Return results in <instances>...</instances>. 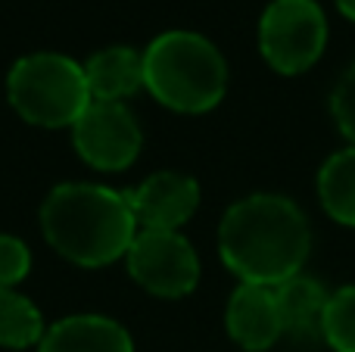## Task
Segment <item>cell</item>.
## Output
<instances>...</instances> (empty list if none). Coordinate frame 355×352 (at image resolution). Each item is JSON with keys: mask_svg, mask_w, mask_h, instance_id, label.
Masks as SVG:
<instances>
[{"mask_svg": "<svg viewBox=\"0 0 355 352\" xmlns=\"http://www.w3.org/2000/svg\"><path fill=\"white\" fill-rule=\"evenodd\" d=\"M227 337L246 352H268L284 337L275 287L237 284L225 309Z\"/></svg>", "mask_w": 355, "mask_h": 352, "instance_id": "cell-9", "label": "cell"}, {"mask_svg": "<svg viewBox=\"0 0 355 352\" xmlns=\"http://www.w3.org/2000/svg\"><path fill=\"white\" fill-rule=\"evenodd\" d=\"M324 343L334 352H355V284L331 293L324 312Z\"/></svg>", "mask_w": 355, "mask_h": 352, "instance_id": "cell-15", "label": "cell"}, {"mask_svg": "<svg viewBox=\"0 0 355 352\" xmlns=\"http://www.w3.org/2000/svg\"><path fill=\"white\" fill-rule=\"evenodd\" d=\"M144 87L166 109L200 116L225 100L227 62L209 37L175 28L144 50Z\"/></svg>", "mask_w": 355, "mask_h": 352, "instance_id": "cell-3", "label": "cell"}, {"mask_svg": "<svg viewBox=\"0 0 355 352\" xmlns=\"http://www.w3.org/2000/svg\"><path fill=\"white\" fill-rule=\"evenodd\" d=\"M337 10L343 12L349 22H355V0H337Z\"/></svg>", "mask_w": 355, "mask_h": 352, "instance_id": "cell-18", "label": "cell"}, {"mask_svg": "<svg viewBox=\"0 0 355 352\" xmlns=\"http://www.w3.org/2000/svg\"><path fill=\"white\" fill-rule=\"evenodd\" d=\"M31 272V253L19 237L0 234V287H16Z\"/></svg>", "mask_w": 355, "mask_h": 352, "instance_id": "cell-17", "label": "cell"}, {"mask_svg": "<svg viewBox=\"0 0 355 352\" xmlns=\"http://www.w3.org/2000/svg\"><path fill=\"white\" fill-rule=\"evenodd\" d=\"M10 106L35 128H72L91 103L85 66L62 53H28L6 75Z\"/></svg>", "mask_w": 355, "mask_h": 352, "instance_id": "cell-4", "label": "cell"}, {"mask_svg": "<svg viewBox=\"0 0 355 352\" xmlns=\"http://www.w3.org/2000/svg\"><path fill=\"white\" fill-rule=\"evenodd\" d=\"M327 47V16L318 0H271L259 19V53L277 75H302Z\"/></svg>", "mask_w": 355, "mask_h": 352, "instance_id": "cell-5", "label": "cell"}, {"mask_svg": "<svg viewBox=\"0 0 355 352\" xmlns=\"http://www.w3.org/2000/svg\"><path fill=\"white\" fill-rule=\"evenodd\" d=\"M37 352H135V343L106 315H69L44 331Z\"/></svg>", "mask_w": 355, "mask_h": 352, "instance_id": "cell-11", "label": "cell"}, {"mask_svg": "<svg viewBox=\"0 0 355 352\" xmlns=\"http://www.w3.org/2000/svg\"><path fill=\"white\" fill-rule=\"evenodd\" d=\"M91 100L125 103L144 87V53L135 47H106L85 62Z\"/></svg>", "mask_w": 355, "mask_h": 352, "instance_id": "cell-12", "label": "cell"}, {"mask_svg": "<svg viewBox=\"0 0 355 352\" xmlns=\"http://www.w3.org/2000/svg\"><path fill=\"white\" fill-rule=\"evenodd\" d=\"M44 240L81 268H103L128 253L137 222L128 193L103 184H56L41 203Z\"/></svg>", "mask_w": 355, "mask_h": 352, "instance_id": "cell-2", "label": "cell"}, {"mask_svg": "<svg viewBox=\"0 0 355 352\" xmlns=\"http://www.w3.org/2000/svg\"><path fill=\"white\" fill-rule=\"evenodd\" d=\"M125 265L144 290L159 299H181L200 284V256L181 231H137Z\"/></svg>", "mask_w": 355, "mask_h": 352, "instance_id": "cell-6", "label": "cell"}, {"mask_svg": "<svg viewBox=\"0 0 355 352\" xmlns=\"http://www.w3.org/2000/svg\"><path fill=\"white\" fill-rule=\"evenodd\" d=\"M44 318L28 297L0 287V346L3 349H28L37 346L44 337Z\"/></svg>", "mask_w": 355, "mask_h": 352, "instance_id": "cell-14", "label": "cell"}, {"mask_svg": "<svg viewBox=\"0 0 355 352\" xmlns=\"http://www.w3.org/2000/svg\"><path fill=\"white\" fill-rule=\"evenodd\" d=\"M331 116L337 122L340 134L355 147V62L340 75V81L331 91Z\"/></svg>", "mask_w": 355, "mask_h": 352, "instance_id": "cell-16", "label": "cell"}, {"mask_svg": "<svg viewBox=\"0 0 355 352\" xmlns=\"http://www.w3.org/2000/svg\"><path fill=\"white\" fill-rule=\"evenodd\" d=\"M312 253V228L284 193H252L227 206L218 225V256L240 284L277 287L302 274Z\"/></svg>", "mask_w": 355, "mask_h": 352, "instance_id": "cell-1", "label": "cell"}, {"mask_svg": "<svg viewBox=\"0 0 355 352\" xmlns=\"http://www.w3.org/2000/svg\"><path fill=\"white\" fill-rule=\"evenodd\" d=\"M277 312H281V328L284 337L293 343H324V312L331 303V293L324 284L309 274H296V278L284 281L275 287Z\"/></svg>", "mask_w": 355, "mask_h": 352, "instance_id": "cell-10", "label": "cell"}, {"mask_svg": "<svg viewBox=\"0 0 355 352\" xmlns=\"http://www.w3.org/2000/svg\"><path fill=\"white\" fill-rule=\"evenodd\" d=\"M141 125L125 103L91 100L72 125V147L97 172H122L141 153Z\"/></svg>", "mask_w": 355, "mask_h": 352, "instance_id": "cell-7", "label": "cell"}, {"mask_svg": "<svg viewBox=\"0 0 355 352\" xmlns=\"http://www.w3.org/2000/svg\"><path fill=\"white\" fill-rule=\"evenodd\" d=\"M321 209L343 228H355V147H343L318 168Z\"/></svg>", "mask_w": 355, "mask_h": 352, "instance_id": "cell-13", "label": "cell"}, {"mask_svg": "<svg viewBox=\"0 0 355 352\" xmlns=\"http://www.w3.org/2000/svg\"><path fill=\"white\" fill-rule=\"evenodd\" d=\"M125 193L141 231H178L200 209V184L181 172H156Z\"/></svg>", "mask_w": 355, "mask_h": 352, "instance_id": "cell-8", "label": "cell"}]
</instances>
